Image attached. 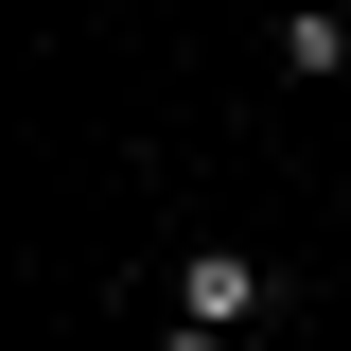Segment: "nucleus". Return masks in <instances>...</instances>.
I'll list each match as a JSON object with an SVG mask.
<instances>
[{"mask_svg":"<svg viewBox=\"0 0 351 351\" xmlns=\"http://www.w3.org/2000/svg\"><path fill=\"white\" fill-rule=\"evenodd\" d=\"M263 71H281V88H334L351 71V18H334V0H281V18H263Z\"/></svg>","mask_w":351,"mask_h":351,"instance_id":"f03ea898","label":"nucleus"},{"mask_svg":"<svg viewBox=\"0 0 351 351\" xmlns=\"http://www.w3.org/2000/svg\"><path fill=\"white\" fill-rule=\"evenodd\" d=\"M176 316L193 334H246V316H281V263L263 246H176Z\"/></svg>","mask_w":351,"mask_h":351,"instance_id":"f257e3e1","label":"nucleus"},{"mask_svg":"<svg viewBox=\"0 0 351 351\" xmlns=\"http://www.w3.org/2000/svg\"><path fill=\"white\" fill-rule=\"evenodd\" d=\"M158 351H228V334H193V316H158Z\"/></svg>","mask_w":351,"mask_h":351,"instance_id":"7ed1b4c3","label":"nucleus"}]
</instances>
